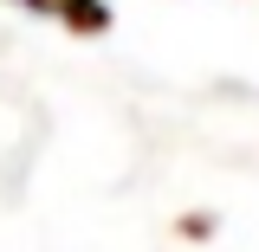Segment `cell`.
Returning a JSON list of instances; mask_svg holds the SVG:
<instances>
[{
    "instance_id": "cell-1",
    "label": "cell",
    "mask_w": 259,
    "mask_h": 252,
    "mask_svg": "<svg viewBox=\"0 0 259 252\" xmlns=\"http://www.w3.org/2000/svg\"><path fill=\"white\" fill-rule=\"evenodd\" d=\"M13 7H26V13H39V20H59V26L78 32V39L110 32V0H13Z\"/></svg>"
}]
</instances>
